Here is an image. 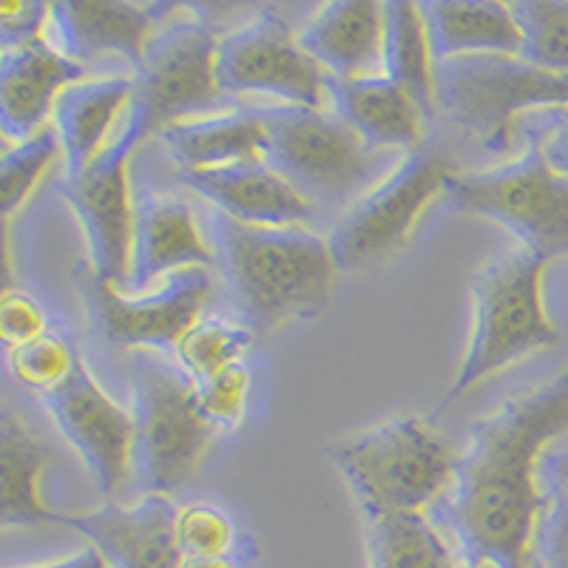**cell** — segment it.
I'll list each match as a JSON object with an SVG mask.
<instances>
[{
    "mask_svg": "<svg viewBox=\"0 0 568 568\" xmlns=\"http://www.w3.org/2000/svg\"><path fill=\"white\" fill-rule=\"evenodd\" d=\"M63 156V142L54 125H45L23 142H7L0 156V211L3 220L12 222L14 213L27 205L34 187L52 171Z\"/></svg>",
    "mask_w": 568,
    "mask_h": 568,
    "instance_id": "f1b7e54d",
    "label": "cell"
},
{
    "mask_svg": "<svg viewBox=\"0 0 568 568\" xmlns=\"http://www.w3.org/2000/svg\"><path fill=\"white\" fill-rule=\"evenodd\" d=\"M27 568H114L109 562V557L98 549V546H83L80 551L69 557H60V560L52 562H40V566H27Z\"/></svg>",
    "mask_w": 568,
    "mask_h": 568,
    "instance_id": "74e56055",
    "label": "cell"
},
{
    "mask_svg": "<svg viewBox=\"0 0 568 568\" xmlns=\"http://www.w3.org/2000/svg\"><path fill=\"white\" fill-rule=\"evenodd\" d=\"M213 296V278L207 267L169 276L154 293H125L123 287L91 278L89 298L100 329L111 344L129 349H169L180 344L194 327Z\"/></svg>",
    "mask_w": 568,
    "mask_h": 568,
    "instance_id": "5bb4252c",
    "label": "cell"
},
{
    "mask_svg": "<svg viewBox=\"0 0 568 568\" xmlns=\"http://www.w3.org/2000/svg\"><path fill=\"white\" fill-rule=\"evenodd\" d=\"M438 63L464 58H520L524 34L511 3H420Z\"/></svg>",
    "mask_w": 568,
    "mask_h": 568,
    "instance_id": "cb8c5ba5",
    "label": "cell"
},
{
    "mask_svg": "<svg viewBox=\"0 0 568 568\" xmlns=\"http://www.w3.org/2000/svg\"><path fill=\"white\" fill-rule=\"evenodd\" d=\"M546 262L526 251L491 258L471 278V329L440 413L497 373L551 349L560 333L542 304Z\"/></svg>",
    "mask_w": 568,
    "mask_h": 568,
    "instance_id": "277c9868",
    "label": "cell"
},
{
    "mask_svg": "<svg viewBox=\"0 0 568 568\" xmlns=\"http://www.w3.org/2000/svg\"><path fill=\"white\" fill-rule=\"evenodd\" d=\"M333 114L375 151H418L424 140V116L418 100L384 74L362 80H333Z\"/></svg>",
    "mask_w": 568,
    "mask_h": 568,
    "instance_id": "44dd1931",
    "label": "cell"
},
{
    "mask_svg": "<svg viewBox=\"0 0 568 568\" xmlns=\"http://www.w3.org/2000/svg\"><path fill=\"white\" fill-rule=\"evenodd\" d=\"M444 196L453 211L506 227L546 265L568 256V176L531 145L504 165L455 174Z\"/></svg>",
    "mask_w": 568,
    "mask_h": 568,
    "instance_id": "8992f818",
    "label": "cell"
},
{
    "mask_svg": "<svg viewBox=\"0 0 568 568\" xmlns=\"http://www.w3.org/2000/svg\"><path fill=\"white\" fill-rule=\"evenodd\" d=\"M333 464L353 491L364 520L384 515H429L444 504L458 475L453 446L424 418H393L342 440Z\"/></svg>",
    "mask_w": 568,
    "mask_h": 568,
    "instance_id": "3957f363",
    "label": "cell"
},
{
    "mask_svg": "<svg viewBox=\"0 0 568 568\" xmlns=\"http://www.w3.org/2000/svg\"><path fill=\"white\" fill-rule=\"evenodd\" d=\"M384 78L407 89L426 114L438 103V60L420 3H384Z\"/></svg>",
    "mask_w": 568,
    "mask_h": 568,
    "instance_id": "484cf974",
    "label": "cell"
},
{
    "mask_svg": "<svg viewBox=\"0 0 568 568\" xmlns=\"http://www.w3.org/2000/svg\"><path fill=\"white\" fill-rule=\"evenodd\" d=\"M298 43L333 80L384 74V3H322L298 32Z\"/></svg>",
    "mask_w": 568,
    "mask_h": 568,
    "instance_id": "d6986e66",
    "label": "cell"
},
{
    "mask_svg": "<svg viewBox=\"0 0 568 568\" xmlns=\"http://www.w3.org/2000/svg\"><path fill=\"white\" fill-rule=\"evenodd\" d=\"M438 105L489 151H506L517 116L568 109V74L531 69L517 58L438 63Z\"/></svg>",
    "mask_w": 568,
    "mask_h": 568,
    "instance_id": "9c48e42d",
    "label": "cell"
},
{
    "mask_svg": "<svg viewBox=\"0 0 568 568\" xmlns=\"http://www.w3.org/2000/svg\"><path fill=\"white\" fill-rule=\"evenodd\" d=\"M540 568H568V497H551L537 535Z\"/></svg>",
    "mask_w": 568,
    "mask_h": 568,
    "instance_id": "8d00e7d4",
    "label": "cell"
},
{
    "mask_svg": "<svg viewBox=\"0 0 568 568\" xmlns=\"http://www.w3.org/2000/svg\"><path fill=\"white\" fill-rule=\"evenodd\" d=\"M134 78H85L69 85L54 105V129L63 142L69 174L89 165L116 134V120L134 103Z\"/></svg>",
    "mask_w": 568,
    "mask_h": 568,
    "instance_id": "603a6c76",
    "label": "cell"
},
{
    "mask_svg": "<svg viewBox=\"0 0 568 568\" xmlns=\"http://www.w3.org/2000/svg\"><path fill=\"white\" fill-rule=\"evenodd\" d=\"M511 136H524L551 169L568 176V109H540L517 116Z\"/></svg>",
    "mask_w": 568,
    "mask_h": 568,
    "instance_id": "836d02e7",
    "label": "cell"
},
{
    "mask_svg": "<svg viewBox=\"0 0 568 568\" xmlns=\"http://www.w3.org/2000/svg\"><path fill=\"white\" fill-rule=\"evenodd\" d=\"M7 362L14 382L45 398L74 373V367L80 364V355L69 338L49 329L45 336L9 349Z\"/></svg>",
    "mask_w": 568,
    "mask_h": 568,
    "instance_id": "4dcf8cb0",
    "label": "cell"
},
{
    "mask_svg": "<svg viewBox=\"0 0 568 568\" xmlns=\"http://www.w3.org/2000/svg\"><path fill=\"white\" fill-rule=\"evenodd\" d=\"M524 34L520 58L526 65L549 74H568V3L524 0L511 3Z\"/></svg>",
    "mask_w": 568,
    "mask_h": 568,
    "instance_id": "f546056e",
    "label": "cell"
},
{
    "mask_svg": "<svg viewBox=\"0 0 568 568\" xmlns=\"http://www.w3.org/2000/svg\"><path fill=\"white\" fill-rule=\"evenodd\" d=\"M134 387L136 453L134 466L149 491L169 495L191 484L213 440V426L196 404L194 382L185 373L140 362Z\"/></svg>",
    "mask_w": 568,
    "mask_h": 568,
    "instance_id": "8fae6325",
    "label": "cell"
},
{
    "mask_svg": "<svg viewBox=\"0 0 568 568\" xmlns=\"http://www.w3.org/2000/svg\"><path fill=\"white\" fill-rule=\"evenodd\" d=\"M566 433L568 364L471 424L455 484L440 504L460 560L535 568L537 535L551 504L537 475L546 449Z\"/></svg>",
    "mask_w": 568,
    "mask_h": 568,
    "instance_id": "6da1fadb",
    "label": "cell"
},
{
    "mask_svg": "<svg viewBox=\"0 0 568 568\" xmlns=\"http://www.w3.org/2000/svg\"><path fill=\"white\" fill-rule=\"evenodd\" d=\"M220 85L227 98L258 94L278 105L329 109L333 78L304 52L298 34L278 14L265 12L220 40Z\"/></svg>",
    "mask_w": 568,
    "mask_h": 568,
    "instance_id": "7c38bea8",
    "label": "cell"
},
{
    "mask_svg": "<svg viewBox=\"0 0 568 568\" xmlns=\"http://www.w3.org/2000/svg\"><path fill=\"white\" fill-rule=\"evenodd\" d=\"M49 329L52 327H49V316H45L43 304L34 296H29L27 291L9 287L0 296V336H3L9 349L34 342V338L45 336Z\"/></svg>",
    "mask_w": 568,
    "mask_h": 568,
    "instance_id": "e575fe53",
    "label": "cell"
},
{
    "mask_svg": "<svg viewBox=\"0 0 568 568\" xmlns=\"http://www.w3.org/2000/svg\"><path fill=\"white\" fill-rule=\"evenodd\" d=\"M52 27V3H34V0H18L0 7V43L3 49H18L32 40L49 38Z\"/></svg>",
    "mask_w": 568,
    "mask_h": 568,
    "instance_id": "d590c367",
    "label": "cell"
},
{
    "mask_svg": "<svg viewBox=\"0 0 568 568\" xmlns=\"http://www.w3.org/2000/svg\"><path fill=\"white\" fill-rule=\"evenodd\" d=\"M216 242L233 302L253 333L313 318L336 282L329 240L311 227H253L216 213Z\"/></svg>",
    "mask_w": 568,
    "mask_h": 568,
    "instance_id": "7a4b0ae2",
    "label": "cell"
},
{
    "mask_svg": "<svg viewBox=\"0 0 568 568\" xmlns=\"http://www.w3.org/2000/svg\"><path fill=\"white\" fill-rule=\"evenodd\" d=\"M453 568H497L491 562H471V560H458Z\"/></svg>",
    "mask_w": 568,
    "mask_h": 568,
    "instance_id": "60d3db41",
    "label": "cell"
},
{
    "mask_svg": "<svg viewBox=\"0 0 568 568\" xmlns=\"http://www.w3.org/2000/svg\"><path fill=\"white\" fill-rule=\"evenodd\" d=\"M45 449L12 413L0 418V524L3 529L60 524L40 495Z\"/></svg>",
    "mask_w": 568,
    "mask_h": 568,
    "instance_id": "d4e9b609",
    "label": "cell"
},
{
    "mask_svg": "<svg viewBox=\"0 0 568 568\" xmlns=\"http://www.w3.org/2000/svg\"><path fill=\"white\" fill-rule=\"evenodd\" d=\"M43 404L100 495L114 497L134 471V413L100 387L83 358L54 393L45 395Z\"/></svg>",
    "mask_w": 568,
    "mask_h": 568,
    "instance_id": "4fadbf2b",
    "label": "cell"
},
{
    "mask_svg": "<svg viewBox=\"0 0 568 568\" xmlns=\"http://www.w3.org/2000/svg\"><path fill=\"white\" fill-rule=\"evenodd\" d=\"M542 471L549 478L551 491L557 497H568V449L566 453H555V458H549L542 464Z\"/></svg>",
    "mask_w": 568,
    "mask_h": 568,
    "instance_id": "f35d334b",
    "label": "cell"
},
{
    "mask_svg": "<svg viewBox=\"0 0 568 568\" xmlns=\"http://www.w3.org/2000/svg\"><path fill=\"white\" fill-rule=\"evenodd\" d=\"M176 511L169 495L149 491L136 504H105L83 515H60V524L98 546L114 568H180Z\"/></svg>",
    "mask_w": 568,
    "mask_h": 568,
    "instance_id": "9a60e30c",
    "label": "cell"
},
{
    "mask_svg": "<svg viewBox=\"0 0 568 568\" xmlns=\"http://www.w3.org/2000/svg\"><path fill=\"white\" fill-rule=\"evenodd\" d=\"M216 253L202 236L200 220L185 200L171 194H151L136 202L134 258L131 284L149 291L151 284L196 267H211Z\"/></svg>",
    "mask_w": 568,
    "mask_h": 568,
    "instance_id": "ffe728a7",
    "label": "cell"
},
{
    "mask_svg": "<svg viewBox=\"0 0 568 568\" xmlns=\"http://www.w3.org/2000/svg\"><path fill=\"white\" fill-rule=\"evenodd\" d=\"M220 38L200 14L176 7L151 34L142 63L134 74V103L151 131L194 116L220 114L225 91L220 85Z\"/></svg>",
    "mask_w": 568,
    "mask_h": 568,
    "instance_id": "ba28073f",
    "label": "cell"
},
{
    "mask_svg": "<svg viewBox=\"0 0 568 568\" xmlns=\"http://www.w3.org/2000/svg\"><path fill=\"white\" fill-rule=\"evenodd\" d=\"M267 131V165L296 187L313 207H349L389 171L384 154L355 134L333 111L302 105L256 109Z\"/></svg>",
    "mask_w": 568,
    "mask_h": 568,
    "instance_id": "5b68a950",
    "label": "cell"
},
{
    "mask_svg": "<svg viewBox=\"0 0 568 568\" xmlns=\"http://www.w3.org/2000/svg\"><path fill=\"white\" fill-rule=\"evenodd\" d=\"M176 7L120 3V0H63L52 3V43L74 63L116 54L140 69L145 45Z\"/></svg>",
    "mask_w": 568,
    "mask_h": 568,
    "instance_id": "2e32d148",
    "label": "cell"
},
{
    "mask_svg": "<svg viewBox=\"0 0 568 568\" xmlns=\"http://www.w3.org/2000/svg\"><path fill=\"white\" fill-rule=\"evenodd\" d=\"M154 134L136 103H131L123 125L109 145L78 174H69L60 185V196L78 216L89 245L91 278L129 287L131 258H134L136 202L131 196V156L140 142Z\"/></svg>",
    "mask_w": 568,
    "mask_h": 568,
    "instance_id": "52a82bcc",
    "label": "cell"
},
{
    "mask_svg": "<svg viewBox=\"0 0 568 568\" xmlns=\"http://www.w3.org/2000/svg\"><path fill=\"white\" fill-rule=\"evenodd\" d=\"M253 347V329L245 322L222 316H202L174 347L182 373L194 384L222 369L242 364Z\"/></svg>",
    "mask_w": 568,
    "mask_h": 568,
    "instance_id": "83f0119b",
    "label": "cell"
},
{
    "mask_svg": "<svg viewBox=\"0 0 568 568\" xmlns=\"http://www.w3.org/2000/svg\"><path fill=\"white\" fill-rule=\"evenodd\" d=\"M455 171L440 151H413L355 202L329 233V251L338 273L382 265L407 245L420 213L446 194Z\"/></svg>",
    "mask_w": 568,
    "mask_h": 568,
    "instance_id": "30bf717a",
    "label": "cell"
},
{
    "mask_svg": "<svg viewBox=\"0 0 568 568\" xmlns=\"http://www.w3.org/2000/svg\"><path fill=\"white\" fill-rule=\"evenodd\" d=\"M185 185L216 213L253 227H311L316 207L267 162H242L216 171L182 174Z\"/></svg>",
    "mask_w": 568,
    "mask_h": 568,
    "instance_id": "ac0fdd59",
    "label": "cell"
},
{
    "mask_svg": "<svg viewBox=\"0 0 568 568\" xmlns=\"http://www.w3.org/2000/svg\"><path fill=\"white\" fill-rule=\"evenodd\" d=\"M251 384L253 375L245 362L233 364V367L211 375L205 382L194 384L200 413L213 426V433H220V429L222 433H231V429H236L245 420Z\"/></svg>",
    "mask_w": 568,
    "mask_h": 568,
    "instance_id": "d6a6232c",
    "label": "cell"
},
{
    "mask_svg": "<svg viewBox=\"0 0 568 568\" xmlns=\"http://www.w3.org/2000/svg\"><path fill=\"white\" fill-rule=\"evenodd\" d=\"M369 568H453L455 551L429 515L369 517Z\"/></svg>",
    "mask_w": 568,
    "mask_h": 568,
    "instance_id": "4316f807",
    "label": "cell"
},
{
    "mask_svg": "<svg viewBox=\"0 0 568 568\" xmlns=\"http://www.w3.org/2000/svg\"><path fill=\"white\" fill-rule=\"evenodd\" d=\"M89 78V65L65 58L49 38L0 54V129L7 142H23L49 125L60 94Z\"/></svg>",
    "mask_w": 568,
    "mask_h": 568,
    "instance_id": "e0dca14e",
    "label": "cell"
},
{
    "mask_svg": "<svg viewBox=\"0 0 568 568\" xmlns=\"http://www.w3.org/2000/svg\"><path fill=\"white\" fill-rule=\"evenodd\" d=\"M182 174L216 171L242 162H267V131L258 111H220L160 131Z\"/></svg>",
    "mask_w": 568,
    "mask_h": 568,
    "instance_id": "7402d4cb",
    "label": "cell"
},
{
    "mask_svg": "<svg viewBox=\"0 0 568 568\" xmlns=\"http://www.w3.org/2000/svg\"><path fill=\"white\" fill-rule=\"evenodd\" d=\"M240 529L225 509L207 500L180 506L176 511V546L182 560L196 557H231L236 555Z\"/></svg>",
    "mask_w": 568,
    "mask_h": 568,
    "instance_id": "1f68e13d",
    "label": "cell"
},
{
    "mask_svg": "<svg viewBox=\"0 0 568 568\" xmlns=\"http://www.w3.org/2000/svg\"><path fill=\"white\" fill-rule=\"evenodd\" d=\"M180 568H245L236 555L231 557H196V560H182Z\"/></svg>",
    "mask_w": 568,
    "mask_h": 568,
    "instance_id": "ab89813d",
    "label": "cell"
}]
</instances>
